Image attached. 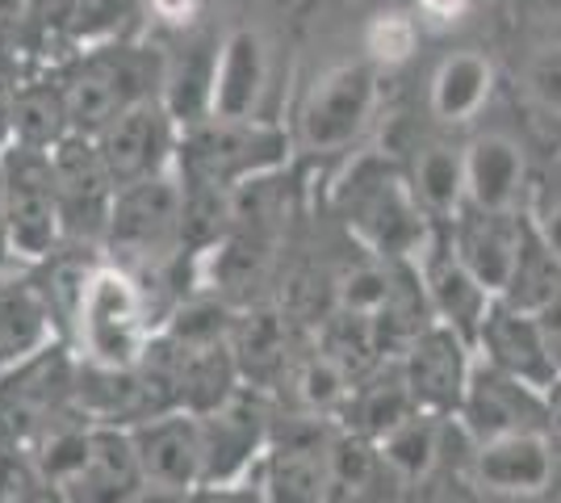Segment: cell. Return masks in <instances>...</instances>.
Masks as SVG:
<instances>
[{"label": "cell", "instance_id": "cell-1", "mask_svg": "<svg viewBox=\"0 0 561 503\" xmlns=\"http://www.w3.org/2000/svg\"><path fill=\"white\" fill-rule=\"evenodd\" d=\"M331 210L348 227L352 240L377 261L420 264L427 243L440 231L420 206L407 168L394 164L386 151L352 156L331 190Z\"/></svg>", "mask_w": 561, "mask_h": 503}, {"label": "cell", "instance_id": "cell-2", "mask_svg": "<svg viewBox=\"0 0 561 503\" xmlns=\"http://www.w3.org/2000/svg\"><path fill=\"white\" fill-rule=\"evenodd\" d=\"M101 256L139 277L164 328L168 311L160 307V289L176 286L185 264V181L176 176V168L117 190Z\"/></svg>", "mask_w": 561, "mask_h": 503}, {"label": "cell", "instance_id": "cell-3", "mask_svg": "<svg viewBox=\"0 0 561 503\" xmlns=\"http://www.w3.org/2000/svg\"><path fill=\"white\" fill-rule=\"evenodd\" d=\"M30 454L64 503H135L147 491L130 428H110L71 415L64 428L38 441Z\"/></svg>", "mask_w": 561, "mask_h": 503}, {"label": "cell", "instance_id": "cell-4", "mask_svg": "<svg viewBox=\"0 0 561 503\" xmlns=\"http://www.w3.org/2000/svg\"><path fill=\"white\" fill-rule=\"evenodd\" d=\"M156 332H160V315L151 307L142 282L101 256L84 282L80 311L68 335L76 357L110 365V369H135L142 353L151 348Z\"/></svg>", "mask_w": 561, "mask_h": 503}, {"label": "cell", "instance_id": "cell-5", "mask_svg": "<svg viewBox=\"0 0 561 503\" xmlns=\"http://www.w3.org/2000/svg\"><path fill=\"white\" fill-rule=\"evenodd\" d=\"M289 160V135L264 118H206L181 130L176 176L188 190H243Z\"/></svg>", "mask_w": 561, "mask_h": 503}, {"label": "cell", "instance_id": "cell-6", "mask_svg": "<svg viewBox=\"0 0 561 503\" xmlns=\"http://www.w3.org/2000/svg\"><path fill=\"white\" fill-rule=\"evenodd\" d=\"M168 59L156 47H114L93 50L89 59H80L64 76V93H68L71 135H101L114 118L126 110H135L142 101L164 93Z\"/></svg>", "mask_w": 561, "mask_h": 503}, {"label": "cell", "instance_id": "cell-7", "mask_svg": "<svg viewBox=\"0 0 561 503\" xmlns=\"http://www.w3.org/2000/svg\"><path fill=\"white\" fill-rule=\"evenodd\" d=\"M76 369L80 357L68 340L0 374V445L34 449L55 428H64L76 408Z\"/></svg>", "mask_w": 561, "mask_h": 503}, {"label": "cell", "instance_id": "cell-8", "mask_svg": "<svg viewBox=\"0 0 561 503\" xmlns=\"http://www.w3.org/2000/svg\"><path fill=\"white\" fill-rule=\"evenodd\" d=\"M4 168V190H9V240H13V264L34 268L50 261L55 252L68 248L59 190H55V168L50 151L9 144L0 151Z\"/></svg>", "mask_w": 561, "mask_h": 503}, {"label": "cell", "instance_id": "cell-9", "mask_svg": "<svg viewBox=\"0 0 561 503\" xmlns=\"http://www.w3.org/2000/svg\"><path fill=\"white\" fill-rule=\"evenodd\" d=\"M377 110V68L369 59H352L323 72L302 101L298 114V144L310 156H340L348 151Z\"/></svg>", "mask_w": 561, "mask_h": 503}, {"label": "cell", "instance_id": "cell-10", "mask_svg": "<svg viewBox=\"0 0 561 503\" xmlns=\"http://www.w3.org/2000/svg\"><path fill=\"white\" fill-rule=\"evenodd\" d=\"M331 420L314 415H285L273 428V441L256 466V487L264 503H335L328 479Z\"/></svg>", "mask_w": 561, "mask_h": 503}, {"label": "cell", "instance_id": "cell-11", "mask_svg": "<svg viewBox=\"0 0 561 503\" xmlns=\"http://www.w3.org/2000/svg\"><path fill=\"white\" fill-rule=\"evenodd\" d=\"M197 424H202V487H231L256 475L277 428V415L264 390L243 386L218 411L197 415Z\"/></svg>", "mask_w": 561, "mask_h": 503}, {"label": "cell", "instance_id": "cell-12", "mask_svg": "<svg viewBox=\"0 0 561 503\" xmlns=\"http://www.w3.org/2000/svg\"><path fill=\"white\" fill-rule=\"evenodd\" d=\"M55 168V190H59V210H64V231L71 248H96L105 240V227L114 215L117 185L101 151L89 135H68L50 151Z\"/></svg>", "mask_w": 561, "mask_h": 503}, {"label": "cell", "instance_id": "cell-13", "mask_svg": "<svg viewBox=\"0 0 561 503\" xmlns=\"http://www.w3.org/2000/svg\"><path fill=\"white\" fill-rule=\"evenodd\" d=\"M101 160L110 168L117 190L139 185L151 176H164L176 168V147H181V122L172 118L164 96H151L135 110L114 118L101 135H93Z\"/></svg>", "mask_w": 561, "mask_h": 503}, {"label": "cell", "instance_id": "cell-14", "mask_svg": "<svg viewBox=\"0 0 561 503\" xmlns=\"http://www.w3.org/2000/svg\"><path fill=\"white\" fill-rule=\"evenodd\" d=\"M398 365H402V378L411 386L415 408L427 415H440V420H457V411L466 403L469 378H473V365H478V348L445 323H432L402 348Z\"/></svg>", "mask_w": 561, "mask_h": 503}, {"label": "cell", "instance_id": "cell-15", "mask_svg": "<svg viewBox=\"0 0 561 503\" xmlns=\"http://www.w3.org/2000/svg\"><path fill=\"white\" fill-rule=\"evenodd\" d=\"M457 424L469 432L473 445H486L512 432H545V390H533L478 357Z\"/></svg>", "mask_w": 561, "mask_h": 503}, {"label": "cell", "instance_id": "cell-16", "mask_svg": "<svg viewBox=\"0 0 561 503\" xmlns=\"http://www.w3.org/2000/svg\"><path fill=\"white\" fill-rule=\"evenodd\" d=\"M558 461L549 432H512L473 449V482L499 500H540L558 482Z\"/></svg>", "mask_w": 561, "mask_h": 503}, {"label": "cell", "instance_id": "cell-17", "mask_svg": "<svg viewBox=\"0 0 561 503\" xmlns=\"http://www.w3.org/2000/svg\"><path fill=\"white\" fill-rule=\"evenodd\" d=\"M415 268H420V282L427 289L432 319L453 328L461 340H469L478 348V335H482V323H486V315L494 307V294L461 264V256L448 243L445 227L436 231V240L427 243V252L420 256Z\"/></svg>", "mask_w": 561, "mask_h": 503}, {"label": "cell", "instance_id": "cell-18", "mask_svg": "<svg viewBox=\"0 0 561 503\" xmlns=\"http://www.w3.org/2000/svg\"><path fill=\"white\" fill-rule=\"evenodd\" d=\"M448 231L453 252L461 256L469 273L491 289L494 298H503L512 286V273L524 252V236H528V215L507 210V215H491V210H473L466 206V215L457 218Z\"/></svg>", "mask_w": 561, "mask_h": 503}, {"label": "cell", "instance_id": "cell-19", "mask_svg": "<svg viewBox=\"0 0 561 503\" xmlns=\"http://www.w3.org/2000/svg\"><path fill=\"white\" fill-rule=\"evenodd\" d=\"M231 348L239 378L252 390H277L285 386L298 348H294V315L280 307H264V302H248L234 307L231 323Z\"/></svg>", "mask_w": 561, "mask_h": 503}, {"label": "cell", "instance_id": "cell-20", "mask_svg": "<svg viewBox=\"0 0 561 503\" xmlns=\"http://www.w3.org/2000/svg\"><path fill=\"white\" fill-rule=\"evenodd\" d=\"M64 340L47 289L34 268H0V374Z\"/></svg>", "mask_w": 561, "mask_h": 503}, {"label": "cell", "instance_id": "cell-21", "mask_svg": "<svg viewBox=\"0 0 561 503\" xmlns=\"http://www.w3.org/2000/svg\"><path fill=\"white\" fill-rule=\"evenodd\" d=\"M478 357L519 378L533 390H549L558 382V365L545 348V335H540V323L533 311H519L512 302L494 298L491 315L482 323V335H478Z\"/></svg>", "mask_w": 561, "mask_h": 503}, {"label": "cell", "instance_id": "cell-22", "mask_svg": "<svg viewBox=\"0 0 561 503\" xmlns=\"http://www.w3.org/2000/svg\"><path fill=\"white\" fill-rule=\"evenodd\" d=\"M147 487L197 491L202 487V424L188 411H164L130 428Z\"/></svg>", "mask_w": 561, "mask_h": 503}, {"label": "cell", "instance_id": "cell-23", "mask_svg": "<svg viewBox=\"0 0 561 503\" xmlns=\"http://www.w3.org/2000/svg\"><path fill=\"white\" fill-rule=\"evenodd\" d=\"M264 89H268V47L252 25H239L218 43L210 118H260Z\"/></svg>", "mask_w": 561, "mask_h": 503}, {"label": "cell", "instance_id": "cell-24", "mask_svg": "<svg viewBox=\"0 0 561 503\" xmlns=\"http://www.w3.org/2000/svg\"><path fill=\"white\" fill-rule=\"evenodd\" d=\"M524 176H528L524 151L507 135H478L466 147V190L473 210H491V215L519 210Z\"/></svg>", "mask_w": 561, "mask_h": 503}, {"label": "cell", "instance_id": "cell-25", "mask_svg": "<svg viewBox=\"0 0 561 503\" xmlns=\"http://www.w3.org/2000/svg\"><path fill=\"white\" fill-rule=\"evenodd\" d=\"M407 176H411V190H415L420 206L436 227H453L466 215V151L440 144V139H427V144L415 147Z\"/></svg>", "mask_w": 561, "mask_h": 503}, {"label": "cell", "instance_id": "cell-26", "mask_svg": "<svg viewBox=\"0 0 561 503\" xmlns=\"http://www.w3.org/2000/svg\"><path fill=\"white\" fill-rule=\"evenodd\" d=\"M494 89V64L482 50H453L432 76V114L445 126H469L486 110Z\"/></svg>", "mask_w": 561, "mask_h": 503}, {"label": "cell", "instance_id": "cell-27", "mask_svg": "<svg viewBox=\"0 0 561 503\" xmlns=\"http://www.w3.org/2000/svg\"><path fill=\"white\" fill-rule=\"evenodd\" d=\"M415 399H411V386L402 378V365L398 361H386L381 369H374L369 378H360L356 390L348 399V411H344V428L360 432L369 441H381L390 436L398 424H407L415 415Z\"/></svg>", "mask_w": 561, "mask_h": 503}, {"label": "cell", "instance_id": "cell-28", "mask_svg": "<svg viewBox=\"0 0 561 503\" xmlns=\"http://www.w3.org/2000/svg\"><path fill=\"white\" fill-rule=\"evenodd\" d=\"M445 424L440 415L415 411L407 424H398L390 436L377 441L381 449V470L386 479H394L398 487H420L436 475L440 466V449H445Z\"/></svg>", "mask_w": 561, "mask_h": 503}, {"label": "cell", "instance_id": "cell-29", "mask_svg": "<svg viewBox=\"0 0 561 503\" xmlns=\"http://www.w3.org/2000/svg\"><path fill=\"white\" fill-rule=\"evenodd\" d=\"M214 72H218V43L210 38H197L188 43L164 72V105L172 110V118L185 126L210 118V101H214Z\"/></svg>", "mask_w": 561, "mask_h": 503}, {"label": "cell", "instance_id": "cell-30", "mask_svg": "<svg viewBox=\"0 0 561 503\" xmlns=\"http://www.w3.org/2000/svg\"><path fill=\"white\" fill-rule=\"evenodd\" d=\"M285 386L294 390V403L302 415H314V420H331V424H340L344 420V411H348V399L356 382H352L348 374L335 365V361L314 344V348H306L298 353L294 361V369H289V378Z\"/></svg>", "mask_w": 561, "mask_h": 503}, {"label": "cell", "instance_id": "cell-31", "mask_svg": "<svg viewBox=\"0 0 561 503\" xmlns=\"http://www.w3.org/2000/svg\"><path fill=\"white\" fill-rule=\"evenodd\" d=\"M13 144L38 147V151H55L71 135V114H68V93L64 84H22L13 96Z\"/></svg>", "mask_w": 561, "mask_h": 503}, {"label": "cell", "instance_id": "cell-32", "mask_svg": "<svg viewBox=\"0 0 561 503\" xmlns=\"http://www.w3.org/2000/svg\"><path fill=\"white\" fill-rule=\"evenodd\" d=\"M314 344L348 374L352 382L369 378L374 369H381V365L390 361L386 348H381V340H377L374 319H365V315L331 311L328 319L314 328Z\"/></svg>", "mask_w": 561, "mask_h": 503}, {"label": "cell", "instance_id": "cell-33", "mask_svg": "<svg viewBox=\"0 0 561 503\" xmlns=\"http://www.w3.org/2000/svg\"><path fill=\"white\" fill-rule=\"evenodd\" d=\"M328 479H331V500L335 503H356L386 479L381 470V449L377 441L360 436V432L335 424L328 449Z\"/></svg>", "mask_w": 561, "mask_h": 503}, {"label": "cell", "instance_id": "cell-34", "mask_svg": "<svg viewBox=\"0 0 561 503\" xmlns=\"http://www.w3.org/2000/svg\"><path fill=\"white\" fill-rule=\"evenodd\" d=\"M402 268H407V264L377 261V256L344 268V273L331 282V311H348V315L377 319V315L390 307V298L398 294Z\"/></svg>", "mask_w": 561, "mask_h": 503}, {"label": "cell", "instance_id": "cell-35", "mask_svg": "<svg viewBox=\"0 0 561 503\" xmlns=\"http://www.w3.org/2000/svg\"><path fill=\"white\" fill-rule=\"evenodd\" d=\"M561 294V261L549 252V243L537 236L533 218H528V236H524V252L512 273V286L503 294V302H512L519 311L537 315L540 307H549Z\"/></svg>", "mask_w": 561, "mask_h": 503}, {"label": "cell", "instance_id": "cell-36", "mask_svg": "<svg viewBox=\"0 0 561 503\" xmlns=\"http://www.w3.org/2000/svg\"><path fill=\"white\" fill-rule=\"evenodd\" d=\"M420 50V22L402 9H386L365 25V59L374 68H402Z\"/></svg>", "mask_w": 561, "mask_h": 503}, {"label": "cell", "instance_id": "cell-37", "mask_svg": "<svg viewBox=\"0 0 561 503\" xmlns=\"http://www.w3.org/2000/svg\"><path fill=\"white\" fill-rule=\"evenodd\" d=\"M50 495L47 479L30 449L0 445V503H43Z\"/></svg>", "mask_w": 561, "mask_h": 503}, {"label": "cell", "instance_id": "cell-38", "mask_svg": "<svg viewBox=\"0 0 561 503\" xmlns=\"http://www.w3.org/2000/svg\"><path fill=\"white\" fill-rule=\"evenodd\" d=\"M524 84H528V93H533V101H537L540 110H549V114L561 118V43L540 47L537 55L528 59Z\"/></svg>", "mask_w": 561, "mask_h": 503}, {"label": "cell", "instance_id": "cell-39", "mask_svg": "<svg viewBox=\"0 0 561 503\" xmlns=\"http://www.w3.org/2000/svg\"><path fill=\"white\" fill-rule=\"evenodd\" d=\"M473 4H478V0H415V18H420V25L448 30V25L466 22Z\"/></svg>", "mask_w": 561, "mask_h": 503}, {"label": "cell", "instance_id": "cell-40", "mask_svg": "<svg viewBox=\"0 0 561 503\" xmlns=\"http://www.w3.org/2000/svg\"><path fill=\"white\" fill-rule=\"evenodd\" d=\"M188 503H264V500H260L256 479H248V482H231V487H197Z\"/></svg>", "mask_w": 561, "mask_h": 503}, {"label": "cell", "instance_id": "cell-41", "mask_svg": "<svg viewBox=\"0 0 561 503\" xmlns=\"http://www.w3.org/2000/svg\"><path fill=\"white\" fill-rule=\"evenodd\" d=\"M537 323H540V335H545V348H549V357H553L558 378H561V294L549 302V307H540Z\"/></svg>", "mask_w": 561, "mask_h": 503}, {"label": "cell", "instance_id": "cell-42", "mask_svg": "<svg viewBox=\"0 0 561 503\" xmlns=\"http://www.w3.org/2000/svg\"><path fill=\"white\" fill-rule=\"evenodd\" d=\"M533 227H537V236L549 243V252L561 261V197L553 206H545L540 215H533Z\"/></svg>", "mask_w": 561, "mask_h": 503}, {"label": "cell", "instance_id": "cell-43", "mask_svg": "<svg viewBox=\"0 0 561 503\" xmlns=\"http://www.w3.org/2000/svg\"><path fill=\"white\" fill-rule=\"evenodd\" d=\"M151 4V13L168 25H188L197 18V0H147Z\"/></svg>", "mask_w": 561, "mask_h": 503}, {"label": "cell", "instance_id": "cell-44", "mask_svg": "<svg viewBox=\"0 0 561 503\" xmlns=\"http://www.w3.org/2000/svg\"><path fill=\"white\" fill-rule=\"evenodd\" d=\"M545 432H549L553 449L561 454V378L545 390Z\"/></svg>", "mask_w": 561, "mask_h": 503}, {"label": "cell", "instance_id": "cell-45", "mask_svg": "<svg viewBox=\"0 0 561 503\" xmlns=\"http://www.w3.org/2000/svg\"><path fill=\"white\" fill-rule=\"evenodd\" d=\"M0 268H13V240H9V190H4V168H0Z\"/></svg>", "mask_w": 561, "mask_h": 503}, {"label": "cell", "instance_id": "cell-46", "mask_svg": "<svg viewBox=\"0 0 561 503\" xmlns=\"http://www.w3.org/2000/svg\"><path fill=\"white\" fill-rule=\"evenodd\" d=\"M193 500V491H160V487H147L135 503H188Z\"/></svg>", "mask_w": 561, "mask_h": 503}, {"label": "cell", "instance_id": "cell-47", "mask_svg": "<svg viewBox=\"0 0 561 503\" xmlns=\"http://www.w3.org/2000/svg\"><path fill=\"white\" fill-rule=\"evenodd\" d=\"M558 503H561V500H558Z\"/></svg>", "mask_w": 561, "mask_h": 503}]
</instances>
